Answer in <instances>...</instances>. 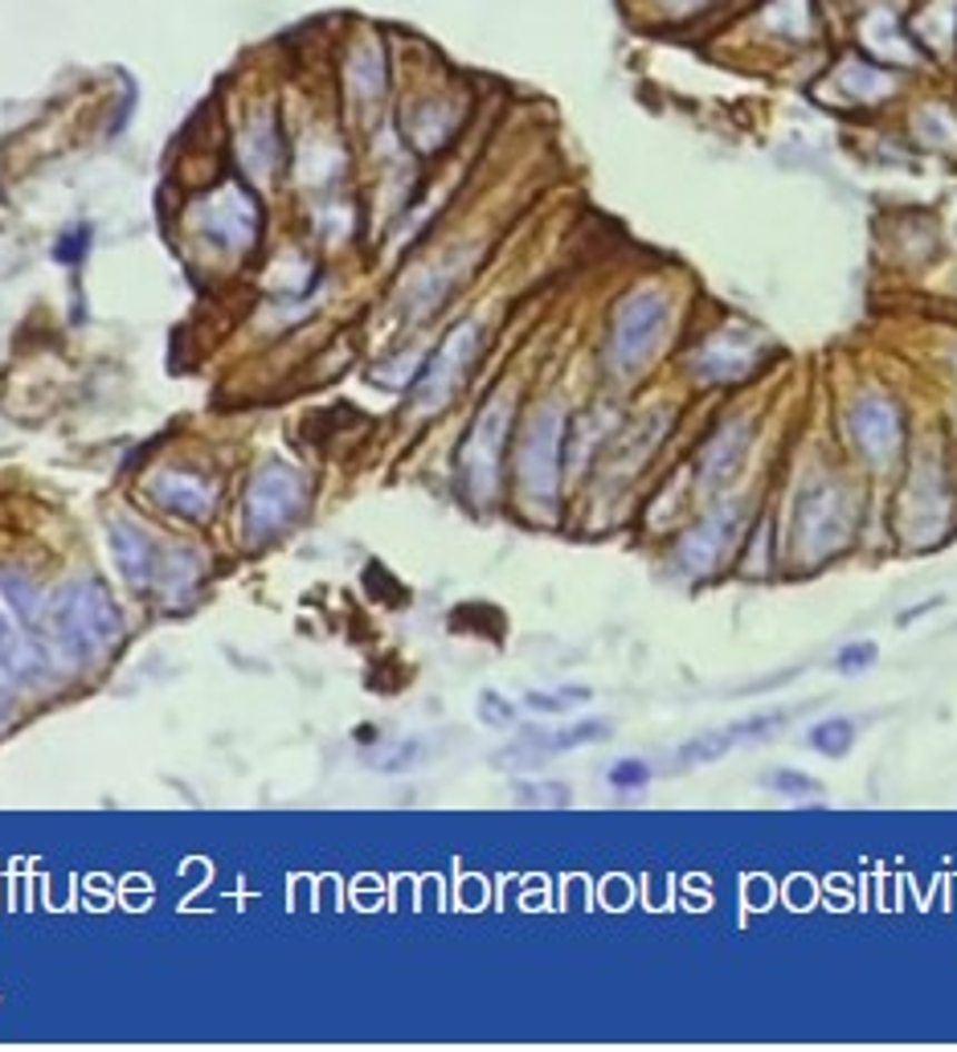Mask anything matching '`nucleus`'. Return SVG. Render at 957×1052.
Segmentation results:
<instances>
[{
	"label": "nucleus",
	"instance_id": "1a4fd4ad",
	"mask_svg": "<svg viewBox=\"0 0 957 1052\" xmlns=\"http://www.w3.org/2000/svg\"><path fill=\"white\" fill-rule=\"evenodd\" d=\"M757 365V344L744 341L741 332H724L717 341L704 344V353L695 356V373L708 381H737Z\"/></svg>",
	"mask_w": 957,
	"mask_h": 1052
},
{
	"label": "nucleus",
	"instance_id": "2eb2a0df",
	"mask_svg": "<svg viewBox=\"0 0 957 1052\" xmlns=\"http://www.w3.org/2000/svg\"><path fill=\"white\" fill-rule=\"evenodd\" d=\"M732 746H737V737H732L729 729H712V734H700V737H692V741H683L680 758H683V766H692V761H717V758H724Z\"/></svg>",
	"mask_w": 957,
	"mask_h": 1052
},
{
	"label": "nucleus",
	"instance_id": "6e6552de",
	"mask_svg": "<svg viewBox=\"0 0 957 1052\" xmlns=\"http://www.w3.org/2000/svg\"><path fill=\"white\" fill-rule=\"evenodd\" d=\"M201 222L205 229L221 238L226 246H250L254 234H258V209L241 189H221L214 193L209 201L201 205Z\"/></svg>",
	"mask_w": 957,
	"mask_h": 1052
},
{
	"label": "nucleus",
	"instance_id": "9d476101",
	"mask_svg": "<svg viewBox=\"0 0 957 1052\" xmlns=\"http://www.w3.org/2000/svg\"><path fill=\"white\" fill-rule=\"evenodd\" d=\"M749 446V426L744 422H732L717 434V443L704 451V480L708 483H724L732 471L741 468V455Z\"/></svg>",
	"mask_w": 957,
	"mask_h": 1052
},
{
	"label": "nucleus",
	"instance_id": "f3484780",
	"mask_svg": "<svg viewBox=\"0 0 957 1052\" xmlns=\"http://www.w3.org/2000/svg\"><path fill=\"white\" fill-rule=\"evenodd\" d=\"M241 156H246V168H250V173H263V177H266V173L275 168V160H278L275 131H270L266 124L263 127L254 124V131L246 136V144H241Z\"/></svg>",
	"mask_w": 957,
	"mask_h": 1052
},
{
	"label": "nucleus",
	"instance_id": "f03ea898",
	"mask_svg": "<svg viewBox=\"0 0 957 1052\" xmlns=\"http://www.w3.org/2000/svg\"><path fill=\"white\" fill-rule=\"evenodd\" d=\"M478 353V324H458V328L442 341V348L430 356V365L422 368V377L414 385V406L417 410H438L451 402V393L463 385L466 368Z\"/></svg>",
	"mask_w": 957,
	"mask_h": 1052
},
{
	"label": "nucleus",
	"instance_id": "b1692460",
	"mask_svg": "<svg viewBox=\"0 0 957 1052\" xmlns=\"http://www.w3.org/2000/svg\"><path fill=\"white\" fill-rule=\"evenodd\" d=\"M529 709H541V712H561L565 709V697H541V692H529Z\"/></svg>",
	"mask_w": 957,
	"mask_h": 1052
},
{
	"label": "nucleus",
	"instance_id": "f257e3e1",
	"mask_svg": "<svg viewBox=\"0 0 957 1052\" xmlns=\"http://www.w3.org/2000/svg\"><path fill=\"white\" fill-rule=\"evenodd\" d=\"M663 328H668V299L659 292L630 295L627 304L618 307L614 336H610V361L618 373L643 365L647 356L655 353V344L663 341Z\"/></svg>",
	"mask_w": 957,
	"mask_h": 1052
},
{
	"label": "nucleus",
	"instance_id": "0eeeda50",
	"mask_svg": "<svg viewBox=\"0 0 957 1052\" xmlns=\"http://www.w3.org/2000/svg\"><path fill=\"white\" fill-rule=\"evenodd\" d=\"M900 410L888 402V397H864L856 410H851V439L871 463H888L900 446Z\"/></svg>",
	"mask_w": 957,
	"mask_h": 1052
},
{
	"label": "nucleus",
	"instance_id": "39448f33",
	"mask_svg": "<svg viewBox=\"0 0 957 1052\" xmlns=\"http://www.w3.org/2000/svg\"><path fill=\"white\" fill-rule=\"evenodd\" d=\"M303 508V483L295 471L287 468H266L250 488L246 500V524L254 537H266L290 524V517Z\"/></svg>",
	"mask_w": 957,
	"mask_h": 1052
},
{
	"label": "nucleus",
	"instance_id": "4468645a",
	"mask_svg": "<svg viewBox=\"0 0 957 1052\" xmlns=\"http://www.w3.org/2000/svg\"><path fill=\"white\" fill-rule=\"evenodd\" d=\"M839 82H843V90H851V95H859L864 102H871L876 95H884V90L892 87V78L884 75L880 66L864 62V58H851V62L839 70Z\"/></svg>",
	"mask_w": 957,
	"mask_h": 1052
},
{
	"label": "nucleus",
	"instance_id": "7ed1b4c3",
	"mask_svg": "<svg viewBox=\"0 0 957 1052\" xmlns=\"http://www.w3.org/2000/svg\"><path fill=\"white\" fill-rule=\"evenodd\" d=\"M115 631V610L99 594V586H75L66 598H58V639L70 651H102V643Z\"/></svg>",
	"mask_w": 957,
	"mask_h": 1052
},
{
	"label": "nucleus",
	"instance_id": "423d86ee",
	"mask_svg": "<svg viewBox=\"0 0 957 1052\" xmlns=\"http://www.w3.org/2000/svg\"><path fill=\"white\" fill-rule=\"evenodd\" d=\"M507 419H512V406L507 402H492V406L478 414L475 431L463 446V471L471 492L483 500V495L495 492V468H500V446H504Z\"/></svg>",
	"mask_w": 957,
	"mask_h": 1052
},
{
	"label": "nucleus",
	"instance_id": "4be33fe9",
	"mask_svg": "<svg viewBox=\"0 0 957 1052\" xmlns=\"http://www.w3.org/2000/svg\"><path fill=\"white\" fill-rule=\"evenodd\" d=\"M647 783H651V766L643 758H627L610 770V786L614 790H643Z\"/></svg>",
	"mask_w": 957,
	"mask_h": 1052
},
{
	"label": "nucleus",
	"instance_id": "dca6fc26",
	"mask_svg": "<svg viewBox=\"0 0 957 1052\" xmlns=\"http://www.w3.org/2000/svg\"><path fill=\"white\" fill-rule=\"evenodd\" d=\"M766 786L773 795H781V799H819L822 795V786L802 770H769Z\"/></svg>",
	"mask_w": 957,
	"mask_h": 1052
},
{
	"label": "nucleus",
	"instance_id": "ddd939ff",
	"mask_svg": "<svg viewBox=\"0 0 957 1052\" xmlns=\"http://www.w3.org/2000/svg\"><path fill=\"white\" fill-rule=\"evenodd\" d=\"M856 734L859 729L851 717H831V721L815 725L807 737L819 754H827V758H843V754H851V746H856Z\"/></svg>",
	"mask_w": 957,
	"mask_h": 1052
},
{
	"label": "nucleus",
	"instance_id": "20e7f679",
	"mask_svg": "<svg viewBox=\"0 0 957 1052\" xmlns=\"http://www.w3.org/2000/svg\"><path fill=\"white\" fill-rule=\"evenodd\" d=\"M556 455H561V410L544 406L520 446V480L536 500H549L556 492V471H561Z\"/></svg>",
	"mask_w": 957,
	"mask_h": 1052
},
{
	"label": "nucleus",
	"instance_id": "412c9836",
	"mask_svg": "<svg viewBox=\"0 0 957 1052\" xmlns=\"http://www.w3.org/2000/svg\"><path fill=\"white\" fill-rule=\"evenodd\" d=\"M353 82L365 95H377L381 87H385V70H381V53L377 50H365L353 58Z\"/></svg>",
	"mask_w": 957,
	"mask_h": 1052
},
{
	"label": "nucleus",
	"instance_id": "f8f14e48",
	"mask_svg": "<svg viewBox=\"0 0 957 1052\" xmlns=\"http://www.w3.org/2000/svg\"><path fill=\"white\" fill-rule=\"evenodd\" d=\"M111 541H115V553H119V570H124L131 582H144L151 570L148 541H144L136 529H124V524H115L111 529Z\"/></svg>",
	"mask_w": 957,
	"mask_h": 1052
},
{
	"label": "nucleus",
	"instance_id": "393cba45",
	"mask_svg": "<svg viewBox=\"0 0 957 1052\" xmlns=\"http://www.w3.org/2000/svg\"><path fill=\"white\" fill-rule=\"evenodd\" d=\"M937 607H941V598H929V602H917V607L900 610V627H908L912 619H920V615H929V610H937Z\"/></svg>",
	"mask_w": 957,
	"mask_h": 1052
},
{
	"label": "nucleus",
	"instance_id": "9b49d317",
	"mask_svg": "<svg viewBox=\"0 0 957 1052\" xmlns=\"http://www.w3.org/2000/svg\"><path fill=\"white\" fill-rule=\"evenodd\" d=\"M156 488V500L168 508H177V512H185V517H205V508H209V492H205L201 483L189 480V475H160V480L151 483Z\"/></svg>",
	"mask_w": 957,
	"mask_h": 1052
},
{
	"label": "nucleus",
	"instance_id": "6ab92c4d",
	"mask_svg": "<svg viewBox=\"0 0 957 1052\" xmlns=\"http://www.w3.org/2000/svg\"><path fill=\"white\" fill-rule=\"evenodd\" d=\"M29 668H33V651H26L21 639L13 635V627L0 619V672L26 676Z\"/></svg>",
	"mask_w": 957,
	"mask_h": 1052
},
{
	"label": "nucleus",
	"instance_id": "5701e85b",
	"mask_svg": "<svg viewBox=\"0 0 957 1052\" xmlns=\"http://www.w3.org/2000/svg\"><path fill=\"white\" fill-rule=\"evenodd\" d=\"M478 717L487 725H495V729H507V725L516 721V709H512L500 692H483V697H478Z\"/></svg>",
	"mask_w": 957,
	"mask_h": 1052
},
{
	"label": "nucleus",
	"instance_id": "a211bd4d",
	"mask_svg": "<svg viewBox=\"0 0 957 1052\" xmlns=\"http://www.w3.org/2000/svg\"><path fill=\"white\" fill-rule=\"evenodd\" d=\"M0 594L13 602V610L21 615V619L38 622L41 619V594L33 590V586H26L21 578H9V573H0Z\"/></svg>",
	"mask_w": 957,
	"mask_h": 1052
},
{
	"label": "nucleus",
	"instance_id": "aec40b11",
	"mask_svg": "<svg viewBox=\"0 0 957 1052\" xmlns=\"http://www.w3.org/2000/svg\"><path fill=\"white\" fill-rule=\"evenodd\" d=\"M876 660H880V647L871 643V639H856V643H847L843 651L835 656V672L859 676V672H868Z\"/></svg>",
	"mask_w": 957,
	"mask_h": 1052
}]
</instances>
